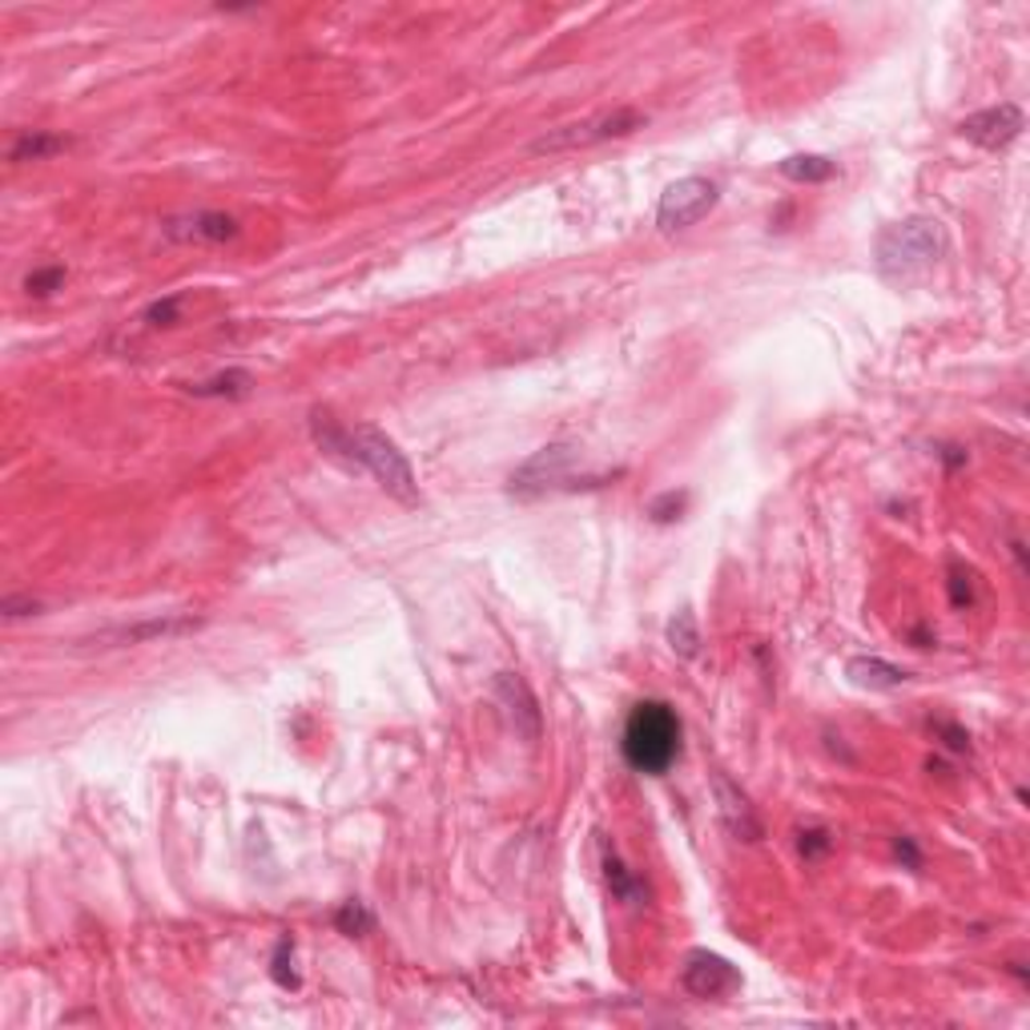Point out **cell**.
I'll use <instances>...</instances> for the list:
<instances>
[{
	"mask_svg": "<svg viewBox=\"0 0 1030 1030\" xmlns=\"http://www.w3.org/2000/svg\"><path fill=\"white\" fill-rule=\"evenodd\" d=\"M572 459H576V451L567 443H552V447L536 451L528 464L512 476V491L515 495H548V491L560 488H579L576 476H572Z\"/></svg>",
	"mask_w": 1030,
	"mask_h": 1030,
	"instance_id": "cell-6",
	"label": "cell"
},
{
	"mask_svg": "<svg viewBox=\"0 0 1030 1030\" xmlns=\"http://www.w3.org/2000/svg\"><path fill=\"white\" fill-rule=\"evenodd\" d=\"M648 125V117L640 109H604V113H592L584 121H572V125H560L552 133H543L531 142V154H567V149H588V145H604L620 142V137H632L636 129Z\"/></svg>",
	"mask_w": 1030,
	"mask_h": 1030,
	"instance_id": "cell-4",
	"label": "cell"
},
{
	"mask_svg": "<svg viewBox=\"0 0 1030 1030\" xmlns=\"http://www.w3.org/2000/svg\"><path fill=\"white\" fill-rule=\"evenodd\" d=\"M846 672H850V681L858 684V688H874V693L901 688L906 676H910L906 669H898V664H889V660L882 657H853L850 664H846Z\"/></svg>",
	"mask_w": 1030,
	"mask_h": 1030,
	"instance_id": "cell-13",
	"label": "cell"
},
{
	"mask_svg": "<svg viewBox=\"0 0 1030 1030\" xmlns=\"http://www.w3.org/2000/svg\"><path fill=\"white\" fill-rule=\"evenodd\" d=\"M938 733L946 736V741H942L946 748H954V753H970V736H966L958 724H938Z\"/></svg>",
	"mask_w": 1030,
	"mask_h": 1030,
	"instance_id": "cell-28",
	"label": "cell"
},
{
	"mask_svg": "<svg viewBox=\"0 0 1030 1030\" xmlns=\"http://www.w3.org/2000/svg\"><path fill=\"white\" fill-rule=\"evenodd\" d=\"M681 986L693 994V998H724V994L741 991V974H736V966L729 962V958H721V954L693 950L684 958Z\"/></svg>",
	"mask_w": 1030,
	"mask_h": 1030,
	"instance_id": "cell-8",
	"label": "cell"
},
{
	"mask_svg": "<svg viewBox=\"0 0 1030 1030\" xmlns=\"http://www.w3.org/2000/svg\"><path fill=\"white\" fill-rule=\"evenodd\" d=\"M161 233H166L169 242H181V245H221V242H233V238L242 233V226H238L233 214L197 209V214L166 218L161 221Z\"/></svg>",
	"mask_w": 1030,
	"mask_h": 1030,
	"instance_id": "cell-9",
	"label": "cell"
},
{
	"mask_svg": "<svg viewBox=\"0 0 1030 1030\" xmlns=\"http://www.w3.org/2000/svg\"><path fill=\"white\" fill-rule=\"evenodd\" d=\"M712 793H717V813H721L724 829H729L736 841H760V837H765V825H760L745 789L733 786L724 773H712Z\"/></svg>",
	"mask_w": 1030,
	"mask_h": 1030,
	"instance_id": "cell-11",
	"label": "cell"
},
{
	"mask_svg": "<svg viewBox=\"0 0 1030 1030\" xmlns=\"http://www.w3.org/2000/svg\"><path fill=\"white\" fill-rule=\"evenodd\" d=\"M717 185L708 178H681L672 181L669 190L660 193V206H657V226L664 233L688 230L700 218H708V209L717 206Z\"/></svg>",
	"mask_w": 1030,
	"mask_h": 1030,
	"instance_id": "cell-5",
	"label": "cell"
},
{
	"mask_svg": "<svg viewBox=\"0 0 1030 1030\" xmlns=\"http://www.w3.org/2000/svg\"><path fill=\"white\" fill-rule=\"evenodd\" d=\"M837 173V161L822 154H793L781 161V178L798 181V185H817V181H829Z\"/></svg>",
	"mask_w": 1030,
	"mask_h": 1030,
	"instance_id": "cell-17",
	"label": "cell"
},
{
	"mask_svg": "<svg viewBox=\"0 0 1030 1030\" xmlns=\"http://www.w3.org/2000/svg\"><path fill=\"white\" fill-rule=\"evenodd\" d=\"M684 503H688V495H684V491H664L660 500L648 503V515H652L657 524H672V519H681Z\"/></svg>",
	"mask_w": 1030,
	"mask_h": 1030,
	"instance_id": "cell-24",
	"label": "cell"
},
{
	"mask_svg": "<svg viewBox=\"0 0 1030 1030\" xmlns=\"http://www.w3.org/2000/svg\"><path fill=\"white\" fill-rule=\"evenodd\" d=\"M0 612H4V620H25V616H37L40 604H37V600H21V596H9Z\"/></svg>",
	"mask_w": 1030,
	"mask_h": 1030,
	"instance_id": "cell-27",
	"label": "cell"
},
{
	"mask_svg": "<svg viewBox=\"0 0 1030 1030\" xmlns=\"http://www.w3.org/2000/svg\"><path fill=\"white\" fill-rule=\"evenodd\" d=\"M620 753L628 760V769L644 777L669 773L681 757V717L669 700H640L624 721L620 733Z\"/></svg>",
	"mask_w": 1030,
	"mask_h": 1030,
	"instance_id": "cell-2",
	"label": "cell"
},
{
	"mask_svg": "<svg viewBox=\"0 0 1030 1030\" xmlns=\"http://www.w3.org/2000/svg\"><path fill=\"white\" fill-rule=\"evenodd\" d=\"M64 278H69V271H64V266H37V271L25 278V290L33 298H49V295H57V290H61Z\"/></svg>",
	"mask_w": 1030,
	"mask_h": 1030,
	"instance_id": "cell-20",
	"label": "cell"
},
{
	"mask_svg": "<svg viewBox=\"0 0 1030 1030\" xmlns=\"http://www.w3.org/2000/svg\"><path fill=\"white\" fill-rule=\"evenodd\" d=\"M310 435L319 443L326 459L343 464L347 471L371 476L386 495L399 503H419V483L407 464V455L395 447V439H386L374 427H343L331 411H310Z\"/></svg>",
	"mask_w": 1030,
	"mask_h": 1030,
	"instance_id": "cell-1",
	"label": "cell"
},
{
	"mask_svg": "<svg viewBox=\"0 0 1030 1030\" xmlns=\"http://www.w3.org/2000/svg\"><path fill=\"white\" fill-rule=\"evenodd\" d=\"M894 853H898V862L906 865V870H922V850H918L914 837H894Z\"/></svg>",
	"mask_w": 1030,
	"mask_h": 1030,
	"instance_id": "cell-26",
	"label": "cell"
},
{
	"mask_svg": "<svg viewBox=\"0 0 1030 1030\" xmlns=\"http://www.w3.org/2000/svg\"><path fill=\"white\" fill-rule=\"evenodd\" d=\"M829 850H834V834L822 829V825H810V829L798 834V853L805 862H817V858H825Z\"/></svg>",
	"mask_w": 1030,
	"mask_h": 1030,
	"instance_id": "cell-22",
	"label": "cell"
},
{
	"mask_svg": "<svg viewBox=\"0 0 1030 1030\" xmlns=\"http://www.w3.org/2000/svg\"><path fill=\"white\" fill-rule=\"evenodd\" d=\"M335 926L347 934V938H362V934H371L374 930V914L362 906V901H343L335 910Z\"/></svg>",
	"mask_w": 1030,
	"mask_h": 1030,
	"instance_id": "cell-19",
	"label": "cell"
},
{
	"mask_svg": "<svg viewBox=\"0 0 1030 1030\" xmlns=\"http://www.w3.org/2000/svg\"><path fill=\"white\" fill-rule=\"evenodd\" d=\"M942 254H946V230L938 218H926V214L894 221L874 242L877 274L889 283H914L938 266Z\"/></svg>",
	"mask_w": 1030,
	"mask_h": 1030,
	"instance_id": "cell-3",
	"label": "cell"
},
{
	"mask_svg": "<svg viewBox=\"0 0 1030 1030\" xmlns=\"http://www.w3.org/2000/svg\"><path fill=\"white\" fill-rule=\"evenodd\" d=\"M604 877H608V889H612V898L616 901H624V906H648V886H644L640 877L632 874L628 865L620 862L612 850L604 853Z\"/></svg>",
	"mask_w": 1030,
	"mask_h": 1030,
	"instance_id": "cell-16",
	"label": "cell"
},
{
	"mask_svg": "<svg viewBox=\"0 0 1030 1030\" xmlns=\"http://www.w3.org/2000/svg\"><path fill=\"white\" fill-rule=\"evenodd\" d=\"M69 137H61V133H45V129H28V133H21L13 142V149H9V161H16V166H25V161H45V157L52 154H64L69 149Z\"/></svg>",
	"mask_w": 1030,
	"mask_h": 1030,
	"instance_id": "cell-14",
	"label": "cell"
},
{
	"mask_svg": "<svg viewBox=\"0 0 1030 1030\" xmlns=\"http://www.w3.org/2000/svg\"><path fill=\"white\" fill-rule=\"evenodd\" d=\"M181 307H185V295L157 298L142 310V322L145 326H173V322H181Z\"/></svg>",
	"mask_w": 1030,
	"mask_h": 1030,
	"instance_id": "cell-21",
	"label": "cell"
},
{
	"mask_svg": "<svg viewBox=\"0 0 1030 1030\" xmlns=\"http://www.w3.org/2000/svg\"><path fill=\"white\" fill-rule=\"evenodd\" d=\"M669 644H672V652H681L684 660H693L696 652H700V624H696V616L688 608L669 620Z\"/></svg>",
	"mask_w": 1030,
	"mask_h": 1030,
	"instance_id": "cell-18",
	"label": "cell"
},
{
	"mask_svg": "<svg viewBox=\"0 0 1030 1030\" xmlns=\"http://www.w3.org/2000/svg\"><path fill=\"white\" fill-rule=\"evenodd\" d=\"M495 696H500V705H503V712H507V721H512L515 736H524L528 745H536V741H540V729H543V717H540V705H536L528 681H524L519 672H500V676H495Z\"/></svg>",
	"mask_w": 1030,
	"mask_h": 1030,
	"instance_id": "cell-10",
	"label": "cell"
},
{
	"mask_svg": "<svg viewBox=\"0 0 1030 1030\" xmlns=\"http://www.w3.org/2000/svg\"><path fill=\"white\" fill-rule=\"evenodd\" d=\"M1022 129H1027V113H1022V105L1015 101H1003V105H991V109H979V113H970L958 121V133H962L970 145H979V149H1006V145H1015L1018 137H1022Z\"/></svg>",
	"mask_w": 1030,
	"mask_h": 1030,
	"instance_id": "cell-7",
	"label": "cell"
},
{
	"mask_svg": "<svg viewBox=\"0 0 1030 1030\" xmlns=\"http://www.w3.org/2000/svg\"><path fill=\"white\" fill-rule=\"evenodd\" d=\"M254 386V374L250 371H221L214 379H202V383H185L193 399H245Z\"/></svg>",
	"mask_w": 1030,
	"mask_h": 1030,
	"instance_id": "cell-15",
	"label": "cell"
},
{
	"mask_svg": "<svg viewBox=\"0 0 1030 1030\" xmlns=\"http://www.w3.org/2000/svg\"><path fill=\"white\" fill-rule=\"evenodd\" d=\"M202 628L197 616H154L142 620V624H117V628L97 632L89 644H101V648H125V644H145V640H173V636H190V632Z\"/></svg>",
	"mask_w": 1030,
	"mask_h": 1030,
	"instance_id": "cell-12",
	"label": "cell"
},
{
	"mask_svg": "<svg viewBox=\"0 0 1030 1030\" xmlns=\"http://www.w3.org/2000/svg\"><path fill=\"white\" fill-rule=\"evenodd\" d=\"M271 974L278 986H286V991H295L298 986V970H295V942L283 938L278 942V950H274V962H271Z\"/></svg>",
	"mask_w": 1030,
	"mask_h": 1030,
	"instance_id": "cell-23",
	"label": "cell"
},
{
	"mask_svg": "<svg viewBox=\"0 0 1030 1030\" xmlns=\"http://www.w3.org/2000/svg\"><path fill=\"white\" fill-rule=\"evenodd\" d=\"M950 604L954 608L974 604V576L962 564H950Z\"/></svg>",
	"mask_w": 1030,
	"mask_h": 1030,
	"instance_id": "cell-25",
	"label": "cell"
}]
</instances>
